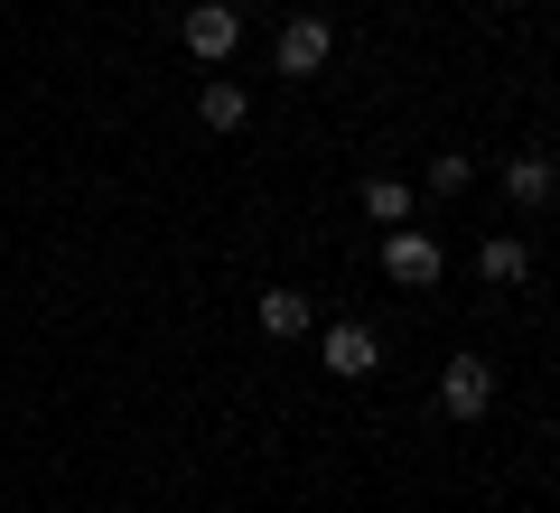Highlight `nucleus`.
<instances>
[{
	"mask_svg": "<svg viewBox=\"0 0 560 513\" xmlns=\"http://www.w3.org/2000/svg\"><path fill=\"white\" fill-rule=\"evenodd\" d=\"M383 271H393L401 290H430V280L448 271V261H440V234H420V224H393V234H383Z\"/></svg>",
	"mask_w": 560,
	"mask_h": 513,
	"instance_id": "1",
	"label": "nucleus"
},
{
	"mask_svg": "<svg viewBox=\"0 0 560 513\" xmlns=\"http://www.w3.org/2000/svg\"><path fill=\"white\" fill-rule=\"evenodd\" d=\"M178 38H187V57H197V66H224V57H234V38H243L234 0H197V10L178 20Z\"/></svg>",
	"mask_w": 560,
	"mask_h": 513,
	"instance_id": "2",
	"label": "nucleus"
},
{
	"mask_svg": "<svg viewBox=\"0 0 560 513\" xmlns=\"http://www.w3.org/2000/svg\"><path fill=\"white\" fill-rule=\"evenodd\" d=\"M318 355H327V374H346V383H364L383 364V336L374 327H355V317H337V327L318 336Z\"/></svg>",
	"mask_w": 560,
	"mask_h": 513,
	"instance_id": "3",
	"label": "nucleus"
},
{
	"mask_svg": "<svg viewBox=\"0 0 560 513\" xmlns=\"http://www.w3.org/2000/svg\"><path fill=\"white\" fill-rule=\"evenodd\" d=\"M440 401H448L458 420H477L486 401H495V364H486V355H448V364H440Z\"/></svg>",
	"mask_w": 560,
	"mask_h": 513,
	"instance_id": "4",
	"label": "nucleus"
},
{
	"mask_svg": "<svg viewBox=\"0 0 560 513\" xmlns=\"http://www.w3.org/2000/svg\"><path fill=\"white\" fill-rule=\"evenodd\" d=\"M327 47H337V38H327V20H290V28H280V75H318Z\"/></svg>",
	"mask_w": 560,
	"mask_h": 513,
	"instance_id": "5",
	"label": "nucleus"
},
{
	"mask_svg": "<svg viewBox=\"0 0 560 513\" xmlns=\"http://www.w3.org/2000/svg\"><path fill=\"white\" fill-rule=\"evenodd\" d=\"M551 187H560V178H551V159H541V150H533V159H504V197H514L523 215H541Z\"/></svg>",
	"mask_w": 560,
	"mask_h": 513,
	"instance_id": "6",
	"label": "nucleus"
},
{
	"mask_svg": "<svg viewBox=\"0 0 560 513\" xmlns=\"http://www.w3.org/2000/svg\"><path fill=\"white\" fill-rule=\"evenodd\" d=\"M477 271L495 280V290H514V280L533 271V253H523V234H486V253H477Z\"/></svg>",
	"mask_w": 560,
	"mask_h": 513,
	"instance_id": "7",
	"label": "nucleus"
},
{
	"mask_svg": "<svg viewBox=\"0 0 560 513\" xmlns=\"http://www.w3.org/2000/svg\"><path fill=\"white\" fill-rule=\"evenodd\" d=\"M197 113H206V131H243V84H224V75H206V94H197Z\"/></svg>",
	"mask_w": 560,
	"mask_h": 513,
	"instance_id": "8",
	"label": "nucleus"
},
{
	"mask_svg": "<svg viewBox=\"0 0 560 513\" xmlns=\"http://www.w3.org/2000/svg\"><path fill=\"white\" fill-rule=\"evenodd\" d=\"M261 327L271 336H308V299L300 290H261Z\"/></svg>",
	"mask_w": 560,
	"mask_h": 513,
	"instance_id": "9",
	"label": "nucleus"
},
{
	"mask_svg": "<svg viewBox=\"0 0 560 513\" xmlns=\"http://www.w3.org/2000/svg\"><path fill=\"white\" fill-rule=\"evenodd\" d=\"M364 215H374V224H401V215H411V187H401V178H364Z\"/></svg>",
	"mask_w": 560,
	"mask_h": 513,
	"instance_id": "10",
	"label": "nucleus"
},
{
	"mask_svg": "<svg viewBox=\"0 0 560 513\" xmlns=\"http://www.w3.org/2000/svg\"><path fill=\"white\" fill-rule=\"evenodd\" d=\"M458 187H467V159L440 150V159H430V197H458Z\"/></svg>",
	"mask_w": 560,
	"mask_h": 513,
	"instance_id": "11",
	"label": "nucleus"
}]
</instances>
